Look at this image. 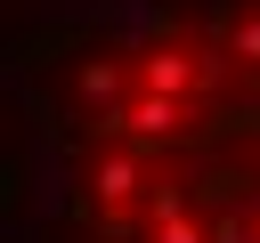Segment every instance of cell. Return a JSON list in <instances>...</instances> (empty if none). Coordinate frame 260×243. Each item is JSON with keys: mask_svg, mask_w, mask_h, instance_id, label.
<instances>
[{"mask_svg": "<svg viewBox=\"0 0 260 243\" xmlns=\"http://www.w3.org/2000/svg\"><path fill=\"white\" fill-rule=\"evenodd\" d=\"M8 113L16 243H260V0H32Z\"/></svg>", "mask_w": 260, "mask_h": 243, "instance_id": "cell-1", "label": "cell"}]
</instances>
